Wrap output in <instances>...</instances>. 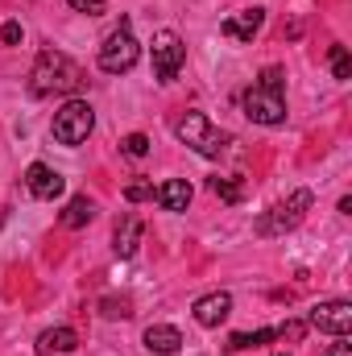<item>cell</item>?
I'll return each instance as SVG.
<instances>
[{"label": "cell", "mask_w": 352, "mask_h": 356, "mask_svg": "<svg viewBox=\"0 0 352 356\" xmlns=\"http://www.w3.org/2000/svg\"><path fill=\"white\" fill-rule=\"evenodd\" d=\"M83 88V71L63 54V50H42L33 71H29V91L33 95H75Z\"/></svg>", "instance_id": "obj_1"}, {"label": "cell", "mask_w": 352, "mask_h": 356, "mask_svg": "<svg viewBox=\"0 0 352 356\" xmlns=\"http://www.w3.org/2000/svg\"><path fill=\"white\" fill-rule=\"evenodd\" d=\"M175 137L182 141V145H191L199 158H220L224 145H228V133H220L203 112H186V116L175 124Z\"/></svg>", "instance_id": "obj_2"}, {"label": "cell", "mask_w": 352, "mask_h": 356, "mask_svg": "<svg viewBox=\"0 0 352 356\" xmlns=\"http://www.w3.org/2000/svg\"><path fill=\"white\" fill-rule=\"evenodd\" d=\"M311 203H315V195H311V191H290V195H286L278 207H269L262 220L253 224V228H257V236H282V232L298 228V224L307 220Z\"/></svg>", "instance_id": "obj_3"}, {"label": "cell", "mask_w": 352, "mask_h": 356, "mask_svg": "<svg viewBox=\"0 0 352 356\" xmlns=\"http://www.w3.org/2000/svg\"><path fill=\"white\" fill-rule=\"evenodd\" d=\"M91 129H95V112H91L88 99H67L54 112V124H50L58 145H83L91 137Z\"/></svg>", "instance_id": "obj_4"}, {"label": "cell", "mask_w": 352, "mask_h": 356, "mask_svg": "<svg viewBox=\"0 0 352 356\" xmlns=\"http://www.w3.org/2000/svg\"><path fill=\"white\" fill-rule=\"evenodd\" d=\"M137 58H141V42L133 38L129 21H120V29H112V33L104 38V46H99V71L125 75V71L137 67Z\"/></svg>", "instance_id": "obj_5"}, {"label": "cell", "mask_w": 352, "mask_h": 356, "mask_svg": "<svg viewBox=\"0 0 352 356\" xmlns=\"http://www.w3.org/2000/svg\"><path fill=\"white\" fill-rule=\"evenodd\" d=\"M241 108H245V116L253 120V124H286V99H282V91L273 88H262V83H253V88L241 95Z\"/></svg>", "instance_id": "obj_6"}, {"label": "cell", "mask_w": 352, "mask_h": 356, "mask_svg": "<svg viewBox=\"0 0 352 356\" xmlns=\"http://www.w3.org/2000/svg\"><path fill=\"white\" fill-rule=\"evenodd\" d=\"M182 63H186V42L175 29H158L154 33V75H158V83H175Z\"/></svg>", "instance_id": "obj_7"}, {"label": "cell", "mask_w": 352, "mask_h": 356, "mask_svg": "<svg viewBox=\"0 0 352 356\" xmlns=\"http://www.w3.org/2000/svg\"><path fill=\"white\" fill-rule=\"evenodd\" d=\"M307 323L319 327L323 336H349L352 332V302H344V298H336V302H319V307H311Z\"/></svg>", "instance_id": "obj_8"}, {"label": "cell", "mask_w": 352, "mask_h": 356, "mask_svg": "<svg viewBox=\"0 0 352 356\" xmlns=\"http://www.w3.org/2000/svg\"><path fill=\"white\" fill-rule=\"evenodd\" d=\"M191 315H195V323H199V327H220V323L232 315V294H228V290H211V294L195 298Z\"/></svg>", "instance_id": "obj_9"}, {"label": "cell", "mask_w": 352, "mask_h": 356, "mask_svg": "<svg viewBox=\"0 0 352 356\" xmlns=\"http://www.w3.org/2000/svg\"><path fill=\"white\" fill-rule=\"evenodd\" d=\"M25 186H29L33 199H58L63 186H67V178L58 175V170H50L46 162H33V166L25 170Z\"/></svg>", "instance_id": "obj_10"}, {"label": "cell", "mask_w": 352, "mask_h": 356, "mask_svg": "<svg viewBox=\"0 0 352 356\" xmlns=\"http://www.w3.org/2000/svg\"><path fill=\"white\" fill-rule=\"evenodd\" d=\"M262 25H265V8H245V13L228 17V21L220 25V33H224V38H237V42H253V38L262 33Z\"/></svg>", "instance_id": "obj_11"}, {"label": "cell", "mask_w": 352, "mask_h": 356, "mask_svg": "<svg viewBox=\"0 0 352 356\" xmlns=\"http://www.w3.org/2000/svg\"><path fill=\"white\" fill-rule=\"evenodd\" d=\"M145 348L154 356H175L182 348V332L170 323H154V327H145Z\"/></svg>", "instance_id": "obj_12"}, {"label": "cell", "mask_w": 352, "mask_h": 356, "mask_svg": "<svg viewBox=\"0 0 352 356\" xmlns=\"http://www.w3.org/2000/svg\"><path fill=\"white\" fill-rule=\"evenodd\" d=\"M191 182L186 178H170V182H162L158 191H154V199L162 203V211H186V203H191Z\"/></svg>", "instance_id": "obj_13"}, {"label": "cell", "mask_w": 352, "mask_h": 356, "mask_svg": "<svg viewBox=\"0 0 352 356\" xmlns=\"http://www.w3.org/2000/svg\"><path fill=\"white\" fill-rule=\"evenodd\" d=\"M141 232H145V224L137 220V216H125L120 224H116V257H133L137 253V245H141Z\"/></svg>", "instance_id": "obj_14"}, {"label": "cell", "mask_w": 352, "mask_h": 356, "mask_svg": "<svg viewBox=\"0 0 352 356\" xmlns=\"http://www.w3.org/2000/svg\"><path fill=\"white\" fill-rule=\"evenodd\" d=\"M71 348H79L75 327H50V332H42V336H38V353H42V356L71 353Z\"/></svg>", "instance_id": "obj_15"}, {"label": "cell", "mask_w": 352, "mask_h": 356, "mask_svg": "<svg viewBox=\"0 0 352 356\" xmlns=\"http://www.w3.org/2000/svg\"><path fill=\"white\" fill-rule=\"evenodd\" d=\"M91 220H95V203H91L88 195H75L67 203V211H63V228H83Z\"/></svg>", "instance_id": "obj_16"}, {"label": "cell", "mask_w": 352, "mask_h": 356, "mask_svg": "<svg viewBox=\"0 0 352 356\" xmlns=\"http://www.w3.org/2000/svg\"><path fill=\"white\" fill-rule=\"evenodd\" d=\"M269 340H278L273 327H262V332H237V336L228 340V348H232V353H241V348H262V344H269Z\"/></svg>", "instance_id": "obj_17"}, {"label": "cell", "mask_w": 352, "mask_h": 356, "mask_svg": "<svg viewBox=\"0 0 352 356\" xmlns=\"http://www.w3.org/2000/svg\"><path fill=\"white\" fill-rule=\"evenodd\" d=\"M328 63H332V75H336V79H352V58H349V50H344V46H332Z\"/></svg>", "instance_id": "obj_18"}, {"label": "cell", "mask_w": 352, "mask_h": 356, "mask_svg": "<svg viewBox=\"0 0 352 356\" xmlns=\"http://www.w3.org/2000/svg\"><path fill=\"white\" fill-rule=\"evenodd\" d=\"M120 149H125L129 158H145V154H150V137H145V133H129V137L120 141Z\"/></svg>", "instance_id": "obj_19"}, {"label": "cell", "mask_w": 352, "mask_h": 356, "mask_svg": "<svg viewBox=\"0 0 352 356\" xmlns=\"http://www.w3.org/2000/svg\"><path fill=\"white\" fill-rule=\"evenodd\" d=\"M99 315H104V319H129L133 311H129L125 298H104V302H99Z\"/></svg>", "instance_id": "obj_20"}, {"label": "cell", "mask_w": 352, "mask_h": 356, "mask_svg": "<svg viewBox=\"0 0 352 356\" xmlns=\"http://www.w3.org/2000/svg\"><path fill=\"white\" fill-rule=\"evenodd\" d=\"M211 191H216L220 199H228V203H241V186L228 182V178H211Z\"/></svg>", "instance_id": "obj_21"}, {"label": "cell", "mask_w": 352, "mask_h": 356, "mask_svg": "<svg viewBox=\"0 0 352 356\" xmlns=\"http://www.w3.org/2000/svg\"><path fill=\"white\" fill-rule=\"evenodd\" d=\"M125 199L129 203H145V199H154V186L150 182H133V186H125Z\"/></svg>", "instance_id": "obj_22"}, {"label": "cell", "mask_w": 352, "mask_h": 356, "mask_svg": "<svg viewBox=\"0 0 352 356\" xmlns=\"http://www.w3.org/2000/svg\"><path fill=\"white\" fill-rule=\"evenodd\" d=\"M67 4H71V8H75V13H88V17H99V13H104V4H108V0H67Z\"/></svg>", "instance_id": "obj_23"}, {"label": "cell", "mask_w": 352, "mask_h": 356, "mask_svg": "<svg viewBox=\"0 0 352 356\" xmlns=\"http://www.w3.org/2000/svg\"><path fill=\"white\" fill-rule=\"evenodd\" d=\"M257 83H262V88H273V91H282V83H286V79H282V67H265V71H262V79H257Z\"/></svg>", "instance_id": "obj_24"}, {"label": "cell", "mask_w": 352, "mask_h": 356, "mask_svg": "<svg viewBox=\"0 0 352 356\" xmlns=\"http://www.w3.org/2000/svg\"><path fill=\"white\" fill-rule=\"evenodd\" d=\"M0 38H4V46H17V42H21V25H17V21H8V25L0 29Z\"/></svg>", "instance_id": "obj_25"}, {"label": "cell", "mask_w": 352, "mask_h": 356, "mask_svg": "<svg viewBox=\"0 0 352 356\" xmlns=\"http://www.w3.org/2000/svg\"><path fill=\"white\" fill-rule=\"evenodd\" d=\"M328 356H352L349 336H336V344H332V353H328Z\"/></svg>", "instance_id": "obj_26"}, {"label": "cell", "mask_w": 352, "mask_h": 356, "mask_svg": "<svg viewBox=\"0 0 352 356\" xmlns=\"http://www.w3.org/2000/svg\"><path fill=\"white\" fill-rule=\"evenodd\" d=\"M273 356H286V353H273Z\"/></svg>", "instance_id": "obj_27"}]
</instances>
